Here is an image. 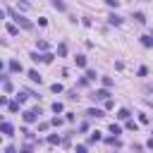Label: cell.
<instances>
[{
	"instance_id": "obj_15",
	"label": "cell",
	"mask_w": 153,
	"mask_h": 153,
	"mask_svg": "<svg viewBox=\"0 0 153 153\" xmlns=\"http://www.w3.org/2000/svg\"><path fill=\"white\" fill-rule=\"evenodd\" d=\"M96 141H101V134L98 132H93L91 137H89V144H96Z\"/></svg>"
},
{
	"instance_id": "obj_11",
	"label": "cell",
	"mask_w": 153,
	"mask_h": 153,
	"mask_svg": "<svg viewBox=\"0 0 153 153\" xmlns=\"http://www.w3.org/2000/svg\"><path fill=\"white\" fill-rule=\"evenodd\" d=\"M127 129H129V132H137V129H139V124L134 122V120H127Z\"/></svg>"
},
{
	"instance_id": "obj_3",
	"label": "cell",
	"mask_w": 153,
	"mask_h": 153,
	"mask_svg": "<svg viewBox=\"0 0 153 153\" xmlns=\"http://www.w3.org/2000/svg\"><path fill=\"white\" fill-rule=\"evenodd\" d=\"M108 96H110L108 89H98V91L93 93V101H108Z\"/></svg>"
},
{
	"instance_id": "obj_18",
	"label": "cell",
	"mask_w": 153,
	"mask_h": 153,
	"mask_svg": "<svg viewBox=\"0 0 153 153\" xmlns=\"http://www.w3.org/2000/svg\"><path fill=\"white\" fill-rule=\"evenodd\" d=\"M50 91H53V93H62V84H53Z\"/></svg>"
},
{
	"instance_id": "obj_27",
	"label": "cell",
	"mask_w": 153,
	"mask_h": 153,
	"mask_svg": "<svg viewBox=\"0 0 153 153\" xmlns=\"http://www.w3.org/2000/svg\"><path fill=\"white\" fill-rule=\"evenodd\" d=\"M76 153H86V146H84V144H79V146H76Z\"/></svg>"
},
{
	"instance_id": "obj_23",
	"label": "cell",
	"mask_w": 153,
	"mask_h": 153,
	"mask_svg": "<svg viewBox=\"0 0 153 153\" xmlns=\"http://www.w3.org/2000/svg\"><path fill=\"white\" fill-rule=\"evenodd\" d=\"M24 101H26V93H19V96H17V103H19V105H22Z\"/></svg>"
},
{
	"instance_id": "obj_4",
	"label": "cell",
	"mask_w": 153,
	"mask_h": 153,
	"mask_svg": "<svg viewBox=\"0 0 153 153\" xmlns=\"http://www.w3.org/2000/svg\"><path fill=\"white\" fill-rule=\"evenodd\" d=\"M0 132H3V134H14V127L7 124V122H0Z\"/></svg>"
},
{
	"instance_id": "obj_29",
	"label": "cell",
	"mask_w": 153,
	"mask_h": 153,
	"mask_svg": "<svg viewBox=\"0 0 153 153\" xmlns=\"http://www.w3.org/2000/svg\"><path fill=\"white\" fill-rule=\"evenodd\" d=\"M0 105H7V98H5V96H0Z\"/></svg>"
},
{
	"instance_id": "obj_30",
	"label": "cell",
	"mask_w": 153,
	"mask_h": 153,
	"mask_svg": "<svg viewBox=\"0 0 153 153\" xmlns=\"http://www.w3.org/2000/svg\"><path fill=\"white\" fill-rule=\"evenodd\" d=\"M148 148H153V137H151V139H148Z\"/></svg>"
},
{
	"instance_id": "obj_26",
	"label": "cell",
	"mask_w": 153,
	"mask_h": 153,
	"mask_svg": "<svg viewBox=\"0 0 153 153\" xmlns=\"http://www.w3.org/2000/svg\"><path fill=\"white\" fill-rule=\"evenodd\" d=\"M48 141L50 144H60V137H55V134H53V137H48Z\"/></svg>"
},
{
	"instance_id": "obj_5",
	"label": "cell",
	"mask_w": 153,
	"mask_h": 153,
	"mask_svg": "<svg viewBox=\"0 0 153 153\" xmlns=\"http://www.w3.org/2000/svg\"><path fill=\"white\" fill-rule=\"evenodd\" d=\"M86 115H89V117H103V110H98V108H89Z\"/></svg>"
},
{
	"instance_id": "obj_6",
	"label": "cell",
	"mask_w": 153,
	"mask_h": 153,
	"mask_svg": "<svg viewBox=\"0 0 153 153\" xmlns=\"http://www.w3.org/2000/svg\"><path fill=\"white\" fill-rule=\"evenodd\" d=\"M29 79H31V82H36V84H41V74H38L36 69H29Z\"/></svg>"
},
{
	"instance_id": "obj_33",
	"label": "cell",
	"mask_w": 153,
	"mask_h": 153,
	"mask_svg": "<svg viewBox=\"0 0 153 153\" xmlns=\"http://www.w3.org/2000/svg\"><path fill=\"white\" fill-rule=\"evenodd\" d=\"M0 69H3V62H0Z\"/></svg>"
},
{
	"instance_id": "obj_10",
	"label": "cell",
	"mask_w": 153,
	"mask_h": 153,
	"mask_svg": "<svg viewBox=\"0 0 153 153\" xmlns=\"http://www.w3.org/2000/svg\"><path fill=\"white\" fill-rule=\"evenodd\" d=\"M62 110H65V105H62V103H57V101L53 103V112H55V115H57V112H62Z\"/></svg>"
},
{
	"instance_id": "obj_32",
	"label": "cell",
	"mask_w": 153,
	"mask_h": 153,
	"mask_svg": "<svg viewBox=\"0 0 153 153\" xmlns=\"http://www.w3.org/2000/svg\"><path fill=\"white\" fill-rule=\"evenodd\" d=\"M22 153H31V148H24V151H22Z\"/></svg>"
},
{
	"instance_id": "obj_9",
	"label": "cell",
	"mask_w": 153,
	"mask_h": 153,
	"mask_svg": "<svg viewBox=\"0 0 153 153\" xmlns=\"http://www.w3.org/2000/svg\"><path fill=\"white\" fill-rule=\"evenodd\" d=\"M117 117H120V120H129V110H127V108H122V110L117 112Z\"/></svg>"
},
{
	"instance_id": "obj_24",
	"label": "cell",
	"mask_w": 153,
	"mask_h": 153,
	"mask_svg": "<svg viewBox=\"0 0 153 153\" xmlns=\"http://www.w3.org/2000/svg\"><path fill=\"white\" fill-rule=\"evenodd\" d=\"M17 110H19V103H17V101H14V103H10V112H17Z\"/></svg>"
},
{
	"instance_id": "obj_19",
	"label": "cell",
	"mask_w": 153,
	"mask_h": 153,
	"mask_svg": "<svg viewBox=\"0 0 153 153\" xmlns=\"http://www.w3.org/2000/svg\"><path fill=\"white\" fill-rule=\"evenodd\" d=\"M134 19H137V22H139V24H144V22H146V17H144L141 12H137V14H134Z\"/></svg>"
},
{
	"instance_id": "obj_21",
	"label": "cell",
	"mask_w": 153,
	"mask_h": 153,
	"mask_svg": "<svg viewBox=\"0 0 153 153\" xmlns=\"http://www.w3.org/2000/svg\"><path fill=\"white\" fill-rule=\"evenodd\" d=\"M57 53H60V55H67V46L60 43V46H57Z\"/></svg>"
},
{
	"instance_id": "obj_22",
	"label": "cell",
	"mask_w": 153,
	"mask_h": 153,
	"mask_svg": "<svg viewBox=\"0 0 153 153\" xmlns=\"http://www.w3.org/2000/svg\"><path fill=\"white\" fill-rule=\"evenodd\" d=\"M103 86H105V89L112 86V79H110V76H103Z\"/></svg>"
},
{
	"instance_id": "obj_16",
	"label": "cell",
	"mask_w": 153,
	"mask_h": 153,
	"mask_svg": "<svg viewBox=\"0 0 153 153\" xmlns=\"http://www.w3.org/2000/svg\"><path fill=\"white\" fill-rule=\"evenodd\" d=\"M7 34H10V36H17V34H19V29H17L14 24H7Z\"/></svg>"
},
{
	"instance_id": "obj_13",
	"label": "cell",
	"mask_w": 153,
	"mask_h": 153,
	"mask_svg": "<svg viewBox=\"0 0 153 153\" xmlns=\"http://www.w3.org/2000/svg\"><path fill=\"white\" fill-rule=\"evenodd\" d=\"M110 24H115V26H117V24H122V17H117V14H110Z\"/></svg>"
},
{
	"instance_id": "obj_7",
	"label": "cell",
	"mask_w": 153,
	"mask_h": 153,
	"mask_svg": "<svg viewBox=\"0 0 153 153\" xmlns=\"http://www.w3.org/2000/svg\"><path fill=\"white\" fill-rule=\"evenodd\" d=\"M53 7H55V10H60V12H65V10H67L62 0H53Z\"/></svg>"
},
{
	"instance_id": "obj_1",
	"label": "cell",
	"mask_w": 153,
	"mask_h": 153,
	"mask_svg": "<svg viewBox=\"0 0 153 153\" xmlns=\"http://www.w3.org/2000/svg\"><path fill=\"white\" fill-rule=\"evenodd\" d=\"M38 115H41V110H26L22 117H24V122H26V124H31V122H36V120H38Z\"/></svg>"
},
{
	"instance_id": "obj_14",
	"label": "cell",
	"mask_w": 153,
	"mask_h": 153,
	"mask_svg": "<svg viewBox=\"0 0 153 153\" xmlns=\"http://www.w3.org/2000/svg\"><path fill=\"white\" fill-rule=\"evenodd\" d=\"M74 60H76V65H79V67H86V57H84V55H76Z\"/></svg>"
},
{
	"instance_id": "obj_2",
	"label": "cell",
	"mask_w": 153,
	"mask_h": 153,
	"mask_svg": "<svg viewBox=\"0 0 153 153\" xmlns=\"http://www.w3.org/2000/svg\"><path fill=\"white\" fill-rule=\"evenodd\" d=\"M10 14L14 17V22H19V24H22L24 29H31V22H29L26 17H22V14H17V12H10Z\"/></svg>"
},
{
	"instance_id": "obj_17",
	"label": "cell",
	"mask_w": 153,
	"mask_h": 153,
	"mask_svg": "<svg viewBox=\"0 0 153 153\" xmlns=\"http://www.w3.org/2000/svg\"><path fill=\"white\" fill-rule=\"evenodd\" d=\"M122 129H120V124H110V134H115V137H117Z\"/></svg>"
},
{
	"instance_id": "obj_25",
	"label": "cell",
	"mask_w": 153,
	"mask_h": 153,
	"mask_svg": "<svg viewBox=\"0 0 153 153\" xmlns=\"http://www.w3.org/2000/svg\"><path fill=\"white\" fill-rule=\"evenodd\" d=\"M41 62H53V55H50V53H46V55H43V60H41Z\"/></svg>"
},
{
	"instance_id": "obj_28",
	"label": "cell",
	"mask_w": 153,
	"mask_h": 153,
	"mask_svg": "<svg viewBox=\"0 0 153 153\" xmlns=\"http://www.w3.org/2000/svg\"><path fill=\"white\" fill-rule=\"evenodd\" d=\"M105 3H108L110 7H117V3H120V0H105Z\"/></svg>"
},
{
	"instance_id": "obj_12",
	"label": "cell",
	"mask_w": 153,
	"mask_h": 153,
	"mask_svg": "<svg viewBox=\"0 0 153 153\" xmlns=\"http://www.w3.org/2000/svg\"><path fill=\"white\" fill-rule=\"evenodd\" d=\"M10 69H12V72H22V65H19L17 60H12V62H10Z\"/></svg>"
},
{
	"instance_id": "obj_20",
	"label": "cell",
	"mask_w": 153,
	"mask_h": 153,
	"mask_svg": "<svg viewBox=\"0 0 153 153\" xmlns=\"http://www.w3.org/2000/svg\"><path fill=\"white\" fill-rule=\"evenodd\" d=\"M86 79H89V82L96 79V72H93V69H86Z\"/></svg>"
},
{
	"instance_id": "obj_31",
	"label": "cell",
	"mask_w": 153,
	"mask_h": 153,
	"mask_svg": "<svg viewBox=\"0 0 153 153\" xmlns=\"http://www.w3.org/2000/svg\"><path fill=\"white\" fill-rule=\"evenodd\" d=\"M0 19H5V10H0Z\"/></svg>"
},
{
	"instance_id": "obj_8",
	"label": "cell",
	"mask_w": 153,
	"mask_h": 153,
	"mask_svg": "<svg viewBox=\"0 0 153 153\" xmlns=\"http://www.w3.org/2000/svg\"><path fill=\"white\" fill-rule=\"evenodd\" d=\"M141 43H144L146 48H151V46H153V36H141Z\"/></svg>"
}]
</instances>
